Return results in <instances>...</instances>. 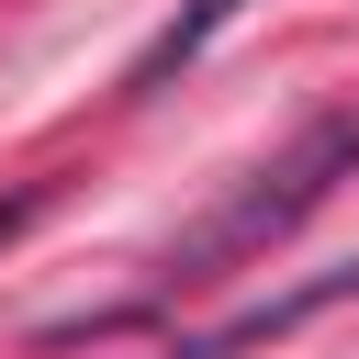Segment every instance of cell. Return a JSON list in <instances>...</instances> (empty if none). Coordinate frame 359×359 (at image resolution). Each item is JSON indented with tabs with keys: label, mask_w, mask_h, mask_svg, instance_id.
<instances>
[{
	"label": "cell",
	"mask_w": 359,
	"mask_h": 359,
	"mask_svg": "<svg viewBox=\"0 0 359 359\" xmlns=\"http://www.w3.org/2000/svg\"><path fill=\"white\" fill-rule=\"evenodd\" d=\"M337 180H359V112H314L280 157H258V168H247V180H236V191H224V202H213V213L157 258L146 303H157V292H202V280H224V269L269 258V247H280V236H292Z\"/></svg>",
	"instance_id": "obj_1"
},
{
	"label": "cell",
	"mask_w": 359,
	"mask_h": 359,
	"mask_svg": "<svg viewBox=\"0 0 359 359\" xmlns=\"http://www.w3.org/2000/svg\"><path fill=\"white\" fill-rule=\"evenodd\" d=\"M337 303H359V258H348V269H314V280H292V292H269V303H247V314H224V325H202V337H180L168 359H247V348H269V337H292V325H314V314H337Z\"/></svg>",
	"instance_id": "obj_2"
},
{
	"label": "cell",
	"mask_w": 359,
	"mask_h": 359,
	"mask_svg": "<svg viewBox=\"0 0 359 359\" xmlns=\"http://www.w3.org/2000/svg\"><path fill=\"white\" fill-rule=\"evenodd\" d=\"M45 202H56V191H45V180H34V191H11V202H0V247H11V236H22V224H34V213H45Z\"/></svg>",
	"instance_id": "obj_4"
},
{
	"label": "cell",
	"mask_w": 359,
	"mask_h": 359,
	"mask_svg": "<svg viewBox=\"0 0 359 359\" xmlns=\"http://www.w3.org/2000/svg\"><path fill=\"white\" fill-rule=\"evenodd\" d=\"M236 11H247V0H180V11H168V34H157L135 67H123V90H168V79H180V67H191V56H202V45H213Z\"/></svg>",
	"instance_id": "obj_3"
}]
</instances>
